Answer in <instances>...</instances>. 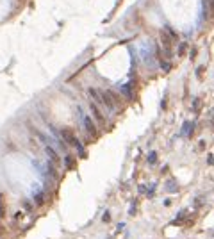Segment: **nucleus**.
Segmentation results:
<instances>
[{
	"label": "nucleus",
	"instance_id": "1",
	"mask_svg": "<svg viewBox=\"0 0 214 239\" xmlns=\"http://www.w3.org/2000/svg\"><path fill=\"white\" fill-rule=\"evenodd\" d=\"M61 136H62L64 141H66L68 145H72V146H79V145H80V141L77 139V136L73 134L72 128H62V130H61Z\"/></svg>",
	"mask_w": 214,
	"mask_h": 239
},
{
	"label": "nucleus",
	"instance_id": "2",
	"mask_svg": "<svg viewBox=\"0 0 214 239\" xmlns=\"http://www.w3.org/2000/svg\"><path fill=\"white\" fill-rule=\"evenodd\" d=\"M161 45H162V48H164V54H166V57H171V43H173V39H171L166 32H161Z\"/></svg>",
	"mask_w": 214,
	"mask_h": 239
},
{
	"label": "nucleus",
	"instance_id": "3",
	"mask_svg": "<svg viewBox=\"0 0 214 239\" xmlns=\"http://www.w3.org/2000/svg\"><path fill=\"white\" fill-rule=\"evenodd\" d=\"M45 152H47V157H48V161L54 164V166H61V157H59V154H57V150L55 148H52V146H45Z\"/></svg>",
	"mask_w": 214,
	"mask_h": 239
},
{
	"label": "nucleus",
	"instance_id": "4",
	"mask_svg": "<svg viewBox=\"0 0 214 239\" xmlns=\"http://www.w3.org/2000/svg\"><path fill=\"white\" fill-rule=\"evenodd\" d=\"M100 102L109 109L111 113L114 111V107H116V104L113 102V98H111V95H109V91H100Z\"/></svg>",
	"mask_w": 214,
	"mask_h": 239
},
{
	"label": "nucleus",
	"instance_id": "5",
	"mask_svg": "<svg viewBox=\"0 0 214 239\" xmlns=\"http://www.w3.org/2000/svg\"><path fill=\"white\" fill-rule=\"evenodd\" d=\"M82 121H84V128L89 136H96V127H95V121L89 118V116H82Z\"/></svg>",
	"mask_w": 214,
	"mask_h": 239
},
{
	"label": "nucleus",
	"instance_id": "6",
	"mask_svg": "<svg viewBox=\"0 0 214 239\" xmlns=\"http://www.w3.org/2000/svg\"><path fill=\"white\" fill-rule=\"evenodd\" d=\"M89 109H91V113H93L95 120H96V121H98L100 125H105V116H103V114H102V111L98 109V105L91 102V104H89Z\"/></svg>",
	"mask_w": 214,
	"mask_h": 239
},
{
	"label": "nucleus",
	"instance_id": "7",
	"mask_svg": "<svg viewBox=\"0 0 214 239\" xmlns=\"http://www.w3.org/2000/svg\"><path fill=\"white\" fill-rule=\"evenodd\" d=\"M88 95H89L95 102H100V89H96V88H89V89H88Z\"/></svg>",
	"mask_w": 214,
	"mask_h": 239
},
{
	"label": "nucleus",
	"instance_id": "8",
	"mask_svg": "<svg viewBox=\"0 0 214 239\" xmlns=\"http://www.w3.org/2000/svg\"><path fill=\"white\" fill-rule=\"evenodd\" d=\"M186 52H187V43H186V41H180V45H179V48H177V55L182 57Z\"/></svg>",
	"mask_w": 214,
	"mask_h": 239
},
{
	"label": "nucleus",
	"instance_id": "9",
	"mask_svg": "<svg viewBox=\"0 0 214 239\" xmlns=\"http://www.w3.org/2000/svg\"><path fill=\"white\" fill-rule=\"evenodd\" d=\"M64 166H66L68 169H73L75 161H73V157H72V155H64Z\"/></svg>",
	"mask_w": 214,
	"mask_h": 239
},
{
	"label": "nucleus",
	"instance_id": "10",
	"mask_svg": "<svg viewBox=\"0 0 214 239\" xmlns=\"http://www.w3.org/2000/svg\"><path fill=\"white\" fill-rule=\"evenodd\" d=\"M164 29H166V34H168V36H169L171 39H175V41H179V34H177V32H175L173 29H171L169 25H166Z\"/></svg>",
	"mask_w": 214,
	"mask_h": 239
},
{
	"label": "nucleus",
	"instance_id": "11",
	"mask_svg": "<svg viewBox=\"0 0 214 239\" xmlns=\"http://www.w3.org/2000/svg\"><path fill=\"white\" fill-rule=\"evenodd\" d=\"M34 202H36V205H43V202H45V196H43V193L34 194Z\"/></svg>",
	"mask_w": 214,
	"mask_h": 239
},
{
	"label": "nucleus",
	"instance_id": "12",
	"mask_svg": "<svg viewBox=\"0 0 214 239\" xmlns=\"http://www.w3.org/2000/svg\"><path fill=\"white\" fill-rule=\"evenodd\" d=\"M0 216H2V218L6 216V207H4V194H2V193H0Z\"/></svg>",
	"mask_w": 214,
	"mask_h": 239
},
{
	"label": "nucleus",
	"instance_id": "13",
	"mask_svg": "<svg viewBox=\"0 0 214 239\" xmlns=\"http://www.w3.org/2000/svg\"><path fill=\"white\" fill-rule=\"evenodd\" d=\"M159 64H161V68H162L164 72H169V70H171V62H169V61H161Z\"/></svg>",
	"mask_w": 214,
	"mask_h": 239
},
{
	"label": "nucleus",
	"instance_id": "14",
	"mask_svg": "<svg viewBox=\"0 0 214 239\" xmlns=\"http://www.w3.org/2000/svg\"><path fill=\"white\" fill-rule=\"evenodd\" d=\"M196 55H198V48L196 47H193L191 50H189V59L193 61V59H196Z\"/></svg>",
	"mask_w": 214,
	"mask_h": 239
},
{
	"label": "nucleus",
	"instance_id": "15",
	"mask_svg": "<svg viewBox=\"0 0 214 239\" xmlns=\"http://www.w3.org/2000/svg\"><path fill=\"white\" fill-rule=\"evenodd\" d=\"M121 91L128 96V98H132V91H130V86H123V88H121Z\"/></svg>",
	"mask_w": 214,
	"mask_h": 239
},
{
	"label": "nucleus",
	"instance_id": "16",
	"mask_svg": "<svg viewBox=\"0 0 214 239\" xmlns=\"http://www.w3.org/2000/svg\"><path fill=\"white\" fill-rule=\"evenodd\" d=\"M148 161H150V164H155L157 162V154H155V152H152V154L148 155Z\"/></svg>",
	"mask_w": 214,
	"mask_h": 239
},
{
	"label": "nucleus",
	"instance_id": "17",
	"mask_svg": "<svg viewBox=\"0 0 214 239\" xmlns=\"http://www.w3.org/2000/svg\"><path fill=\"white\" fill-rule=\"evenodd\" d=\"M195 111H196V113L200 111V100H198V98L195 100Z\"/></svg>",
	"mask_w": 214,
	"mask_h": 239
},
{
	"label": "nucleus",
	"instance_id": "18",
	"mask_svg": "<svg viewBox=\"0 0 214 239\" xmlns=\"http://www.w3.org/2000/svg\"><path fill=\"white\" fill-rule=\"evenodd\" d=\"M203 72H205V66H200V68H198V72H196V75H198V77H202V73H203Z\"/></svg>",
	"mask_w": 214,
	"mask_h": 239
},
{
	"label": "nucleus",
	"instance_id": "19",
	"mask_svg": "<svg viewBox=\"0 0 214 239\" xmlns=\"http://www.w3.org/2000/svg\"><path fill=\"white\" fill-rule=\"evenodd\" d=\"M109 220H111V214L105 212V214H103V221H109Z\"/></svg>",
	"mask_w": 214,
	"mask_h": 239
},
{
	"label": "nucleus",
	"instance_id": "20",
	"mask_svg": "<svg viewBox=\"0 0 214 239\" xmlns=\"http://www.w3.org/2000/svg\"><path fill=\"white\" fill-rule=\"evenodd\" d=\"M207 162H209V164H212V154H209V157H207Z\"/></svg>",
	"mask_w": 214,
	"mask_h": 239
},
{
	"label": "nucleus",
	"instance_id": "21",
	"mask_svg": "<svg viewBox=\"0 0 214 239\" xmlns=\"http://www.w3.org/2000/svg\"><path fill=\"white\" fill-rule=\"evenodd\" d=\"M25 209H27V211H32V207H30V204H29V202H25Z\"/></svg>",
	"mask_w": 214,
	"mask_h": 239
}]
</instances>
